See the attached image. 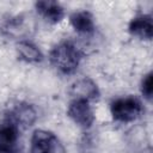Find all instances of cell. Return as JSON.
<instances>
[{"label":"cell","mask_w":153,"mask_h":153,"mask_svg":"<svg viewBox=\"0 0 153 153\" xmlns=\"http://www.w3.org/2000/svg\"><path fill=\"white\" fill-rule=\"evenodd\" d=\"M79 59L76 48L69 42H63L56 45L50 54L53 66L62 73H72L78 67Z\"/></svg>","instance_id":"cell-1"},{"label":"cell","mask_w":153,"mask_h":153,"mask_svg":"<svg viewBox=\"0 0 153 153\" xmlns=\"http://www.w3.org/2000/svg\"><path fill=\"white\" fill-rule=\"evenodd\" d=\"M142 111L141 103L133 97L121 98L111 104V114L120 122H130L140 116Z\"/></svg>","instance_id":"cell-2"},{"label":"cell","mask_w":153,"mask_h":153,"mask_svg":"<svg viewBox=\"0 0 153 153\" xmlns=\"http://www.w3.org/2000/svg\"><path fill=\"white\" fill-rule=\"evenodd\" d=\"M68 115L75 123L82 127H90L94 120L88 102L84 99H74L68 106Z\"/></svg>","instance_id":"cell-3"},{"label":"cell","mask_w":153,"mask_h":153,"mask_svg":"<svg viewBox=\"0 0 153 153\" xmlns=\"http://www.w3.org/2000/svg\"><path fill=\"white\" fill-rule=\"evenodd\" d=\"M57 146L55 135L47 130H36L31 137V153H54Z\"/></svg>","instance_id":"cell-4"},{"label":"cell","mask_w":153,"mask_h":153,"mask_svg":"<svg viewBox=\"0 0 153 153\" xmlns=\"http://www.w3.org/2000/svg\"><path fill=\"white\" fill-rule=\"evenodd\" d=\"M18 137L17 128L12 123L0 124V153H10L16 146Z\"/></svg>","instance_id":"cell-5"},{"label":"cell","mask_w":153,"mask_h":153,"mask_svg":"<svg viewBox=\"0 0 153 153\" xmlns=\"http://www.w3.org/2000/svg\"><path fill=\"white\" fill-rule=\"evenodd\" d=\"M72 94L75 99H84L88 102L90 99L97 98L99 92L93 81L90 79H81L72 86Z\"/></svg>","instance_id":"cell-6"},{"label":"cell","mask_w":153,"mask_h":153,"mask_svg":"<svg viewBox=\"0 0 153 153\" xmlns=\"http://www.w3.org/2000/svg\"><path fill=\"white\" fill-rule=\"evenodd\" d=\"M129 31L131 35L140 37L142 39H151L153 35L152 18L149 16H142L135 18L129 25Z\"/></svg>","instance_id":"cell-7"},{"label":"cell","mask_w":153,"mask_h":153,"mask_svg":"<svg viewBox=\"0 0 153 153\" xmlns=\"http://www.w3.org/2000/svg\"><path fill=\"white\" fill-rule=\"evenodd\" d=\"M36 7L38 12L49 22L56 23L60 22L61 18L63 17V8L61 5L56 1H38L36 4Z\"/></svg>","instance_id":"cell-8"},{"label":"cell","mask_w":153,"mask_h":153,"mask_svg":"<svg viewBox=\"0 0 153 153\" xmlns=\"http://www.w3.org/2000/svg\"><path fill=\"white\" fill-rule=\"evenodd\" d=\"M71 23H72L73 27L79 32L87 33V32H92L94 29L93 17L91 16V13H88L86 11H81V12H76V13L72 14Z\"/></svg>","instance_id":"cell-9"},{"label":"cell","mask_w":153,"mask_h":153,"mask_svg":"<svg viewBox=\"0 0 153 153\" xmlns=\"http://www.w3.org/2000/svg\"><path fill=\"white\" fill-rule=\"evenodd\" d=\"M18 51L20 56L29 62H37L42 60V54L36 45L30 42H20L18 44Z\"/></svg>","instance_id":"cell-10"},{"label":"cell","mask_w":153,"mask_h":153,"mask_svg":"<svg viewBox=\"0 0 153 153\" xmlns=\"http://www.w3.org/2000/svg\"><path fill=\"white\" fill-rule=\"evenodd\" d=\"M12 116L17 123H22L24 126H31V123L35 121L36 114L30 105H20L12 112Z\"/></svg>","instance_id":"cell-11"},{"label":"cell","mask_w":153,"mask_h":153,"mask_svg":"<svg viewBox=\"0 0 153 153\" xmlns=\"http://www.w3.org/2000/svg\"><path fill=\"white\" fill-rule=\"evenodd\" d=\"M142 93L148 99H151V97H152V73L146 75V78L142 81Z\"/></svg>","instance_id":"cell-12"}]
</instances>
